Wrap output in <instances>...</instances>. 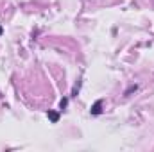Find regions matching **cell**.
<instances>
[{"mask_svg": "<svg viewBox=\"0 0 154 152\" xmlns=\"http://www.w3.org/2000/svg\"><path fill=\"white\" fill-rule=\"evenodd\" d=\"M47 116H48V118H50V120H52L54 123H56V122L59 120V114H57V113H54V111H48V113H47Z\"/></svg>", "mask_w": 154, "mask_h": 152, "instance_id": "2", "label": "cell"}, {"mask_svg": "<svg viewBox=\"0 0 154 152\" xmlns=\"http://www.w3.org/2000/svg\"><path fill=\"white\" fill-rule=\"evenodd\" d=\"M0 34H2V27H0Z\"/></svg>", "mask_w": 154, "mask_h": 152, "instance_id": "5", "label": "cell"}, {"mask_svg": "<svg viewBox=\"0 0 154 152\" xmlns=\"http://www.w3.org/2000/svg\"><path fill=\"white\" fill-rule=\"evenodd\" d=\"M133 91H136V84H134V86H131V88L125 91V95H129V93H133Z\"/></svg>", "mask_w": 154, "mask_h": 152, "instance_id": "4", "label": "cell"}, {"mask_svg": "<svg viewBox=\"0 0 154 152\" xmlns=\"http://www.w3.org/2000/svg\"><path fill=\"white\" fill-rule=\"evenodd\" d=\"M100 106H102V100H97L95 104H93V108H91V114H100Z\"/></svg>", "mask_w": 154, "mask_h": 152, "instance_id": "1", "label": "cell"}, {"mask_svg": "<svg viewBox=\"0 0 154 152\" xmlns=\"http://www.w3.org/2000/svg\"><path fill=\"white\" fill-rule=\"evenodd\" d=\"M66 104H68V99H63V100L59 102V108H61V109H65V108H66Z\"/></svg>", "mask_w": 154, "mask_h": 152, "instance_id": "3", "label": "cell"}]
</instances>
